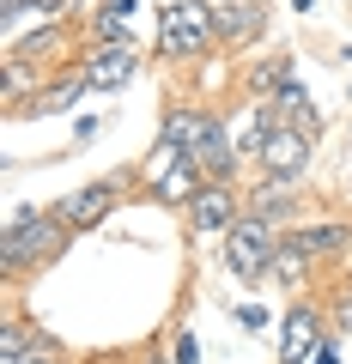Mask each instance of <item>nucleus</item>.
Listing matches in <instances>:
<instances>
[{"label": "nucleus", "instance_id": "obj_17", "mask_svg": "<svg viewBox=\"0 0 352 364\" xmlns=\"http://www.w3.org/2000/svg\"><path fill=\"white\" fill-rule=\"evenodd\" d=\"M140 13V0H97L92 6V43H134L128 18Z\"/></svg>", "mask_w": 352, "mask_h": 364}, {"label": "nucleus", "instance_id": "obj_30", "mask_svg": "<svg viewBox=\"0 0 352 364\" xmlns=\"http://www.w3.org/2000/svg\"><path fill=\"white\" fill-rule=\"evenodd\" d=\"M146 364H176V358H158V352H152V358H146Z\"/></svg>", "mask_w": 352, "mask_h": 364}, {"label": "nucleus", "instance_id": "obj_8", "mask_svg": "<svg viewBox=\"0 0 352 364\" xmlns=\"http://www.w3.org/2000/svg\"><path fill=\"white\" fill-rule=\"evenodd\" d=\"M219 18V49H249L267 37V0H213Z\"/></svg>", "mask_w": 352, "mask_h": 364}, {"label": "nucleus", "instance_id": "obj_7", "mask_svg": "<svg viewBox=\"0 0 352 364\" xmlns=\"http://www.w3.org/2000/svg\"><path fill=\"white\" fill-rule=\"evenodd\" d=\"M122 200V176H104V182H85V188H73V195L55 200V213H61L67 231H97V225L116 213Z\"/></svg>", "mask_w": 352, "mask_h": 364}, {"label": "nucleus", "instance_id": "obj_25", "mask_svg": "<svg viewBox=\"0 0 352 364\" xmlns=\"http://www.w3.org/2000/svg\"><path fill=\"white\" fill-rule=\"evenodd\" d=\"M334 328H340V334H352V286L334 298Z\"/></svg>", "mask_w": 352, "mask_h": 364}, {"label": "nucleus", "instance_id": "obj_10", "mask_svg": "<svg viewBox=\"0 0 352 364\" xmlns=\"http://www.w3.org/2000/svg\"><path fill=\"white\" fill-rule=\"evenodd\" d=\"M261 116L274 122V128H298V134H322V109L310 104V91L298 85V73H292L286 85H279L274 97H267V104H261Z\"/></svg>", "mask_w": 352, "mask_h": 364}, {"label": "nucleus", "instance_id": "obj_22", "mask_svg": "<svg viewBox=\"0 0 352 364\" xmlns=\"http://www.w3.org/2000/svg\"><path fill=\"white\" fill-rule=\"evenodd\" d=\"M0 364H67V346L55 334H37L31 340V352H18V358H0Z\"/></svg>", "mask_w": 352, "mask_h": 364}, {"label": "nucleus", "instance_id": "obj_13", "mask_svg": "<svg viewBox=\"0 0 352 364\" xmlns=\"http://www.w3.org/2000/svg\"><path fill=\"white\" fill-rule=\"evenodd\" d=\"M213 128H219V116H207V109H188V104H176L164 116V128H158V140H170V146H183L188 158L201 152V146L213 140Z\"/></svg>", "mask_w": 352, "mask_h": 364}, {"label": "nucleus", "instance_id": "obj_14", "mask_svg": "<svg viewBox=\"0 0 352 364\" xmlns=\"http://www.w3.org/2000/svg\"><path fill=\"white\" fill-rule=\"evenodd\" d=\"M85 91H92V85H85V73H79V67H73V73H61V79H49V91H37V97H25V104H18V116H67V109H73L79 104V97H85Z\"/></svg>", "mask_w": 352, "mask_h": 364}, {"label": "nucleus", "instance_id": "obj_23", "mask_svg": "<svg viewBox=\"0 0 352 364\" xmlns=\"http://www.w3.org/2000/svg\"><path fill=\"white\" fill-rule=\"evenodd\" d=\"M170 358L176 364H201V334L195 328H176V334H170Z\"/></svg>", "mask_w": 352, "mask_h": 364}, {"label": "nucleus", "instance_id": "obj_18", "mask_svg": "<svg viewBox=\"0 0 352 364\" xmlns=\"http://www.w3.org/2000/svg\"><path fill=\"white\" fill-rule=\"evenodd\" d=\"M37 73H43V61H31V55H13V49H6V97H13V109L25 104V91L37 85Z\"/></svg>", "mask_w": 352, "mask_h": 364}, {"label": "nucleus", "instance_id": "obj_27", "mask_svg": "<svg viewBox=\"0 0 352 364\" xmlns=\"http://www.w3.org/2000/svg\"><path fill=\"white\" fill-rule=\"evenodd\" d=\"M97 134H104V122H97V116H79L73 122V140H97Z\"/></svg>", "mask_w": 352, "mask_h": 364}, {"label": "nucleus", "instance_id": "obj_16", "mask_svg": "<svg viewBox=\"0 0 352 364\" xmlns=\"http://www.w3.org/2000/svg\"><path fill=\"white\" fill-rule=\"evenodd\" d=\"M237 158H243V152H237V134L219 122L213 140L195 152V164H201V176H207V182H231V176H237Z\"/></svg>", "mask_w": 352, "mask_h": 364}, {"label": "nucleus", "instance_id": "obj_24", "mask_svg": "<svg viewBox=\"0 0 352 364\" xmlns=\"http://www.w3.org/2000/svg\"><path fill=\"white\" fill-rule=\"evenodd\" d=\"M237 322H243V334H261L267 328V310L261 304H237Z\"/></svg>", "mask_w": 352, "mask_h": 364}, {"label": "nucleus", "instance_id": "obj_12", "mask_svg": "<svg viewBox=\"0 0 352 364\" xmlns=\"http://www.w3.org/2000/svg\"><path fill=\"white\" fill-rule=\"evenodd\" d=\"M286 243H298L310 261H334V255H346L352 225L346 219H298V225H286Z\"/></svg>", "mask_w": 352, "mask_h": 364}, {"label": "nucleus", "instance_id": "obj_3", "mask_svg": "<svg viewBox=\"0 0 352 364\" xmlns=\"http://www.w3.org/2000/svg\"><path fill=\"white\" fill-rule=\"evenodd\" d=\"M279 243H286V225L243 213V219L225 231V267H231V279H237V286H261V279L274 273Z\"/></svg>", "mask_w": 352, "mask_h": 364}, {"label": "nucleus", "instance_id": "obj_20", "mask_svg": "<svg viewBox=\"0 0 352 364\" xmlns=\"http://www.w3.org/2000/svg\"><path fill=\"white\" fill-rule=\"evenodd\" d=\"M183 158H188L183 146H170V140H158L152 152H146V164H140V182H146V188H152V182L164 176V170H176V164H183Z\"/></svg>", "mask_w": 352, "mask_h": 364}, {"label": "nucleus", "instance_id": "obj_1", "mask_svg": "<svg viewBox=\"0 0 352 364\" xmlns=\"http://www.w3.org/2000/svg\"><path fill=\"white\" fill-rule=\"evenodd\" d=\"M73 237L79 231H67L55 207H13L6 213V231H0V267H6V279L37 273V267H49V261H61V249L73 243Z\"/></svg>", "mask_w": 352, "mask_h": 364}, {"label": "nucleus", "instance_id": "obj_29", "mask_svg": "<svg viewBox=\"0 0 352 364\" xmlns=\"http://www.w3.org/2000/svg\"><path fill=\"white\" fill-rule=\"evenodd\" d=\"M292 6H298V13H316V6H322V0H292Z\"/></svg>", "mask_w": 352, "mask_h": 364}, {"label": "nucleus", "instance_id": "obj_21", "mask_svg": "<svg viewBox=\"0 0 352 364\" xmlns=\"http://www.w3.org/2000/svg\"><path fill=\"white\" fill-rule=\"evenodd\" d=\"M43 328H31L25 316H6V328H0V358H18V352H31V340H37Z\"/></svg>", "mask_w": 352, "mask_h": 364}, {"label": "nucleus", "instance_id": "obj_11", "mask_svg": "<svg viewBox=\"0 0 352 364\" xmlns=\"http://www.w3.org/2000/svg\"><path fill=\"white\" fill-rule=\"evenodd\" d=\"M322 310L316 304H292L286 322H279V364H298V358H316V346H322Z\"/></svg>", "mask_w": 352, "mask_h": 364}, {"label": "nucleus", "instance_id": "obj_9", "mask_svg": "<svg viewBox=\"0 0 352 364\" xmlns=\"http://www.w3.org/2000/svg\"><path fill=\"white\" fill-rule=\"evenodd\" d=\"M298 207H304V182L298 176H261L243 195V213L274 219V225H298Z\"/></svg>", "mask_w": 352, "mask_h": 364}, {"label": "nucleus", "instance_id": "obj_26", "mask_svg": "<svg viewBox=\"0 0 352 364\" xmlns=\"http://www.w3.org/2000/svg\"><path fill=\"white\" fill-rule=\"evenodd\" d=\"M310 364H340V334H328L322 346H316V358Z\"/></svg>", "mask_w": 352, "mask_h": 364}, {"label": "nucleus", "instance_id": "obj_6", "mask_svg": "<svg viewBox=\"0 0 352 364\" xmlns=\"http://www.w3.org/2000/svg\"><path fill=\"white\" fill-rule=\"evenodd\" d=\"M237 219H243L237 182H201V195L188 200V237H225Z\"/></svg>", "mask_w": 352, "mask_h": 364}, {"label": "nucleus", "instance_id": "obj_15", "mask_svg": "<svg viewBox=\"0 0 352 364\" xmlns=\"http://www.w3.org/2000/svg\"><path fill=\"white\" fill-rule=\"evenodd\" d=\"M201 182H207V176H201V164H195V158H183V164L164 170V176H158L146 195H152L158 207H183V213H188V200L201 195Z\"/></svg>", "mask_w": 352, "mask_h": 364}, {"label": "nucleus", "instance_id": "obj_5", "mask_svg": "<svg viewBox=\"0 0 352 364\" xmlns=\"http://www.w3.org/2000/svg\"><path fill=\"white\" fill-rule=\"evenodd\" d=\"M310 158H316V134L274 128V122L261 128V146H255V164H261V176H298V182H304Z\"/></svg>", "mask_w": 352, "mask_h": 364}, {"label": "nucleus", "instance_id": "obj_19", "mask_svg": "<svg viewBox=\"0 0 352 364\" xmlns=\"http://www.w3.org/2000/svg\"><path fill=\"white\" fill-rule=\"evenodd\" d=\"M316 261L304 255L298 243H279V255H274V273H267V279H279V286H304V273H310Z\"/></svg>", "mask_w": 352, "mask_h": 364}, {"label": "nucleus", "instance_id": "obj_2", "mask_svg": "<svg viewBox=\"0 0 352 364\" xmlns=\"http://www.w3.org/2000/svg\"><path fill=\"white\" fill-rule=\"evenodd\" d=\"M213 49H219L213 0H170V6H158V25H152L158 61H207Z\"/></svg>", "mask_w": 352, "mask_h": 364}, {"label": "nucleus", "instance_id": "obj_4", "mask_svg": "<svg viewBox=\"0 0 352 364\" xmlns=\"http://www.w3.org/2000/svg\"><path fill=\"white\" fill-rule=\"evenodd\" d=\"M140 67H146L140 43H92L85 61H79V73H85L92 91H128L140 79Z\"/></svg>", "mask_w": 352, "mask_h": 364}, {"label": "nucleus", "instance_id": "obj_32", "mask_svg": "<svg viewBox=\"0 0 352 364\" xmlns=\"http://www.w3.org/2000/svg\"><path fill=\"white\" fill-rule=\"evenodd\" d=\"M346 200H352V182H346Z\"/></svg>", "mask_w": 352, "mask_h": 364}, {"label": "nucleus", "instance_id": "obj_31", "mask_svg": "<svg viewBox=\"0 0 352 364\" xmlns=\"http://www.w3.org/2000/svg\"><path fill=\"white\" fill-rule=\"evenodd\" d=\"M97 364H122V358H97Z\"/></svg>", "mask_w": 352, "mask_h": 364}, {"label": "nucleus", "instance_id": "obj_28", "mask_svg": "<svg viewBox=\"0 0 352 364\" xmlns=\"http://www.w3.org/2000/svg\"><path fill=\"white\" fill-rule=\"evenodd\" d=\"M61 6H67V18H73V13H79V6H97V0H61Z\"/></svg>", "mask_w": 352, "mask_h": 364}]
</instances>
